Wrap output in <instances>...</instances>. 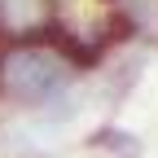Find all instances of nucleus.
Listing matches in <instances>:
<instances>
[{
    "label": "nucleus",
    "instance_id": "1",
    "mask_svg": "<svg viewBox=\"0 0 158 158\" xmlns=\"http://www.w3.org/2000/svg\"><path fill=\"white\" fill-rule=\"evenodd\" d=\"M70 75H75V66L40 35L18 40L0 53V92L13 101H27V106L53 101L70 84Z\"/></svg>",
    "mask_w": 158,
    "mask_h": 158
}]
</instances>
